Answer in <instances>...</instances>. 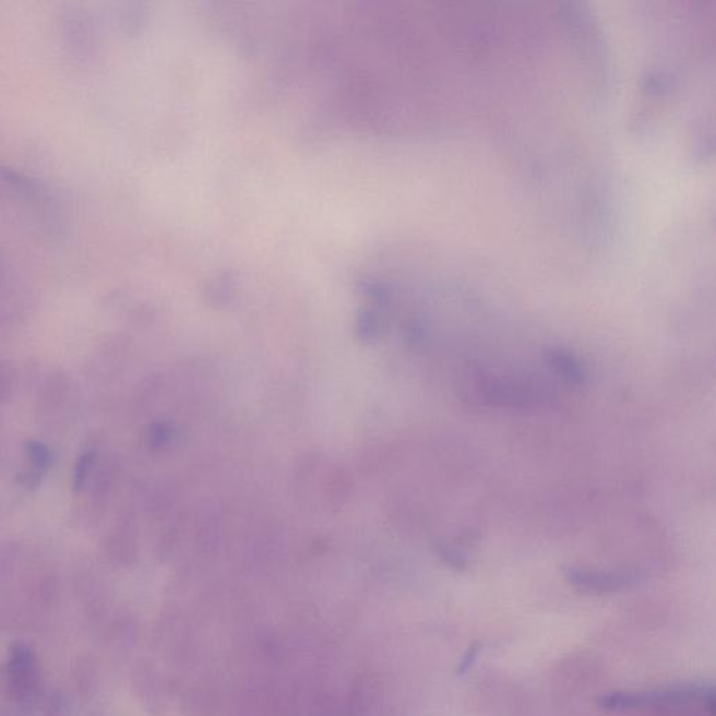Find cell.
I'll return each mask as SVG.
<instances>
[{"label":"cell","instance_id":"8992f818","mask_svg":"<svg viewBox=\"0 0 716 716\" xmlns=\"http://www.w3.org/2000/svg\"><path fill=\"white\" fill-rule=\"evenodd\" d=\"M104 557L111 564L127 565L133 557V536L131 520L127 515L118 516L102 540Z\"/></svg>","mask_w":716,"mask_h":716},{"label":"cell","instance_id":"ba28073f","mask_svg":"<svg viewBox=\"0 0 716 716\" xmlns=\"http://www.w3.org/2000/svg\"><path fill=\"white\" fill-rule=\"evenodd\" d=\"M545 362L554 374L563 378L570 384L580 385L585 380L584 366L580 358L563 347H553L545 353Z\"/></svg>","mask_w":716,"mask_h":716},{"label":"cell","instance_id":"7a4b0ae2","mask_svg":"<svg viewBox=\"0 0 716 716\" xmlns=\"http://www.w3.org/2000/svg\"><path fill=\"white\" fill-rule=\"evenodd\" d=\"M0 685L14 704L29 705L41 697L44 669L32 646L24 643L10 646L7 663L0 669Z\"/></svg>","mask_w":716,"mask_h":716},{"label":"cell","instance_id":"8fae6325","mask_svg":"<svg viewBox=\"0 0 716 716\" xmlns=\"http://www.w3.org/2000/svg\"><path fill=\"white\" fill-rule=\"evenodd\" d=\"M481 653V645L480 644H472L469 648H467L466 654L464 655V658H462L460 666H457V675L464 676L472 669V666L475 665L477 658H479V655Z\"/></svg>","mask_w":716,"mask_h":716},{"label":"cell","instance_id":"52a82bcc","mask_svg":"<svg viewBox=\"0 0 716 716\" xmlns=\"http://www.w3.org/2000/svg\"><path fill=\"white\" fill-rule=\"evenodd\" d=\"M26 455V469L19 475V484L26 489L34 490L41 486L44 477L53 465L52 451L47 444L38 440H28L24 444Z\"/></svg>","mask_w":716,"mask_h":716},{"label":"cell","instance_id":"5b68a950","mask_svg":"<svg viewBox=\"0 0 716 716\" xmlns=\"http://www.w3.org/2000/svg\"><path fill=\"white\" fill-rule=\"evenodd\" d=\"M564 576L576 590L590 595L616 594L631 588L641 580L634 571H601L576 565L566 566Z\"/></svg>","mask_w":716,"mask_h":716},{"label":"cell","instance_id":"6da1fadb","mask_svg":"<svg viewBox=\"0 0 716 716\" xmlns=\"http://www.w3.org/2000/svg\"><path fill=\"white\" fill-rule=\"evenodd\" d=\"M701 707L715 714V691L713 685L688 684L655 691H619L605 695L600 707L610 711H633L643 708Z\"/></svg>","mask_w":716,"mask_h":716},{"label":"cell","instance_id":"30bf717a","mask_svg":"<svg viewBox=\"0 0 716 716\" xmlns=\"http://www.w3.org/2000/svg\"><path fill=\"white\" fill-rule=\"evenodd\" d=\"M19 387V374L16 368L10 362L0 360V405L13 399Z\"/></svg>","mask_w":716,"mask_h":716},{"label":"cell","instance_id":"277c9868","mask_svg":"<svg viewBox=\"0 0 716 716\" xmlns=\"http://www.w3.org/2000/svg\"><path fill=\"white\" fill-rule=\"evenodd\" d=\"M476 387L481 399L494 406L539 405L553 396L541 382L524 378H481Z\"/></svg>","mask_w":716,"mask_h":716},{"label":"cell","instance_id":"3957f363","mask_svg":"<svg viewBox=\"0 0 716 716\" xmlns=\"http://www.w3.org/2000/svg\"><path fill=\"white\" fill-rule=\"evenodd\" d=\"M73 380L63 371H53L45 378L36 402V417L47 429H57L71 419L76 405Z\"/></svg>","mask_w":716,"mask_h":716},{"label":"cell","instance_id":"9c48e42d","mask_svg":"<svg viewBox=\"0 0 716 716\" xmlns=\"http://www.w3.org/2000/svg\"><path fill=\"white\" fill-rule=\"evenodd\" d=\"M99 451L96 444H90L79 454L73 467L72 487L76 496L86 489L90 479L96 474L99 464Z\"/></svg>","mask_w":716,"mask_h":716}]
</instances>
